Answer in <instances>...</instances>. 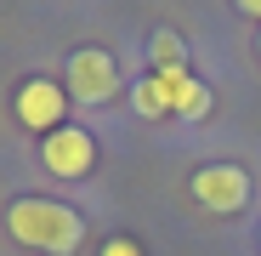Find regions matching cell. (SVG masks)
<instances>
[{
  "label": "cell",
  "mask_w": 261,
  "mask_h": 256,
  "mask_svg": "<svg viewBox=\"0 0 261 256\" xmlns=\"http://www.w3.org/2000/svg\"><path fill=\"white\" fill-rule=\"evenodd\" d=\"M6 228H12V239H23V245H34V250H46V256H74L80 239H85L80 211H68V205H57V199H40V194L12 199Z\"/></svg>",
  "instance_id": "1"
},
{
  "label": "cell",
  "mask_w": 261,
  "mask_h": 256,
  "mask_svg": "<svg viewBox=\"0 0 261 256\" xmlns=\"http://www.w3.org/2000/svg\"><path fill=\"white\" fill-rule=\"evenodd\" d=\"M114 91H119V63H114L108 52L85 46V52L68 57V97H80V103H108Z\"/></svg>",
  "instance_id": "2"
},
{
  "label": "cell",
  "mask_w": 261,
  "mask_h": 256,
  "mask_svg": "<svg viewBox=\"0 0 261 256\" xmlns=\"http://www.w3.org/2000/svg\"><path fill=\"white\" fill-rule=\"evenodd\" d=\"M193 199L204 211H216V217H233V211L250 205V177L239 165H204L199 177H193Z\"/></svg>",
  "instance_id": "3"
},
{
  "label": "cell",
  "mask_w": 261,
  "mask_h": 256,
  "mask_svg": "<svg viewBox=\"0 0 261 256\" xmlns=\"http://www.w3.org/2000/svg\"><path fill=\"white\" fill-rule=\"evenodd\" d=\"M40 159H46L51 177H85V171L97 165V143H91V131H80V125H57V131L40 143Z\"/></svg>",
  "instance_id": "4"
},
{
  "label": "cell",
  "mask_w": 261,
  "mask_h": 256,
  "mask_svg": "<svg viewBox=\"0 0 261 256\" xmlns=\"http://www.w3.org/2000/svg\"><path fill=\"white\" fill-rule=\"evenodd\" d=\"M63 114H68V97H63V85L57 80H29L23 91H17V120L29 125V131H57L63 125Z\"/></svg>",
  "instance_id": "5"
},
{
  "label": "cell",
  "mask_w": 261,
  "mask_h": 256,
  "mask_svg": "<svg viewBox=\"0 0 261 256\" xmlns=\"http://www.w3.org/2000/svg\"><path fill=\"white\" fill-rule=\"evenodd\" d=\"M170 114H182V120H204V114H210V85H199L188 68L170 74Z\"/></svg>",
  "instance_id": "6"
},
{
  "label": "cell",
  "mask_w": 261,
  "mask_h": 256,
  "mask_svg": "<svg viewBox=\"0 0 261 256\" xmlns=\"http://www.w3.org/2000/svg\"><path fill=\"white\" fill-rule=\"evenodd\" d=\"M130 103H137L142 120L170 114V74H148V80H137V85H130Z\"/></svg>",
  "instance_id": "7"
},
{
  "label": "cell",
  "mask_w": 261,
  "mask_h": 256,
  "mask_svg": "<svg viewBox=\"0 0 261 256\" xmlns=\"http://www.w3.org/2000/svg\"><path fill=\"white\" fill-rule=\"evenodd\" d=\"M148 63H153V74H182V68H188V46H182V34L159 29V34L148 40Z\"/></svg>",
  "instance_id": "8"
},
{
  "label": "cell",
  "mask_w": 261,
  "mask_h": 256,
  "mask_svg": "<svg viewBox=\"0 0 261 256\" xmlns=\"http://www.w3.org/2000/svg\"><path fill=\"white\" fill-rule=\"evenodd\" d=\"M102 256H142V250H137V239H108Z\"/></svg>",
  "instance_id": "9"
},
{
  "label": "cell",
  "mask_w": 261,
  "mask_h": 256,
  "mask_svg": "<svg viewBox=\"0 0 261 256\" xmlns=\"http://www.w3.org/2000/svg\"><path fill=\"white\" fill-rule=\"evenodd\" d=\"M233 6H239L244 17H261V0H233Z\"/></svg>",
  "instance_id": "10"
}]
</instances>
